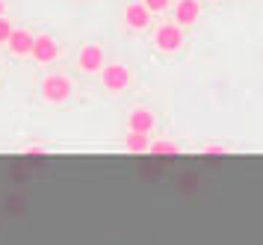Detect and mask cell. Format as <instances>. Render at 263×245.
Instances as JSON below:
<instances>
[{"label":"cell","instance_id":"2e32d148","mask_svg":"<svg viewBox=\"0 0 263 245\" xmlns=\"http://www.w3.org/2000/svg\"><path fill=\"white\" fill-rule=\"evenodd\" d=\"M3 12H6V3H3V0H0V18H3Z\"/></svg>","mask_w":263,"mask_h":245},{"label":"cell","instance_id":"8fae6325","mask_svg":"<svg viewBox=\"0 0 263 245\" xmlns=\"http://www.w3.org/2000/svg\"><path fill=\"white\" fill-rule=\"evenodd\" d=\"M148 151L154 154V157H178L180 145H178V142H168V139H160V142H151V148H148Z\"/></svg>","mask_w":263,"mask_h":245},{"label":"cell","instance_id":"7a4b0ae2","mask_svg":"<svg viewBox=\"0 0 263 245\" xmlns=\"http://www.w3.org/2000/svg\"><path fill=\"white\" fill-rule=\"evenodd\" d=\"M101 83H104V89H109V92H124L130 86V68L127 65H119V62L104 65L101 68Z\"/></svg>","mask_w":263,"mask_h":245},{"label":"cell","instance_id":"9a60e30c","mask_svg":"<svg viewBox=\"0 0 263 245\" xmlns=\"http://www.w3.org/2000/svg\"><path fill=\"white\" fill-rule=\"evenodd\" d=\"M24 157H48V151H45V148H27Z\"/></svg>","mask_w":263,"mask_h":245},{"label":"cell","instance_id":"9c48e42d","mask_svg":"<svg viewBox=\"0 0 263 245\" xmlns=\"http://www.w3.org/2000/svg\"><path fill=\"white\" fill-rule=\"evenodd\" d=\"M124 24H127L130 30H145V27L151 24V12L145 9L142 3H130V6L124 9Z\"/></svg>","mask_w":263,"mask_h":245},{"label":"cell","instance_id":"4fadbf2b","mask_svg":"<svg viewBox=\"0 0 263 245\" xmlns=\"http://www.w3.org/2000/svg\"><path fill=\"white\" fill-rule=\"evenodd\" d=\"M12 21H9V18H6V15H3V18H0V45H6V42H9V35H12Z\"/></svg>","mask_w":263,"mask_h":245},{"label":"cell","instance_id":"5b68a950","mask_svg":"<svg viewBox=\"0 0 263 245\" xmlns=\"http://www.w3.org/2000/svg\"><path fill=\"white\" fill-rule=\"evenodd\" d=\"M77 65L80 71H89V74H95V71L104 68V47L101 45H86L80 50V56H77Z\"/></svg>","mask_w":263,"mask_h":245},{"label":"cell","instance_id":"30bf717a","mask_svg":"<svg viewBox=\"0 0 263 245\" xmlns=\"http://www.w3.org/2000/svg\"><path fill=\"white\" fill-rule=\"evenodd\" d=\"M148 148H151V133H136V130H127V136H124V151L145 154Z\"/></svg>","mask_w":263,"mask_h":245},{"label":"cell","instance_id":"3957f363","mask_svg":"<svg viewBox=\"0 0 263 245\" xmlns=\"http://www.w3.org/2000/svg\"><path fill=\"white\" fill-rule=\"evenodd\" d=\"M154 45H157V50H163V53H175V50H180V45H183V30H180L178 24H163V27H157Z\"/></svg>","mask_w":263,"mask_h":245},{"label":"cell","instance_id":"8992f818","mask_svg":"<svg viewBox=\"0 0 263 245\" xmlns=\"http://www.w3.org/2000/svg\"><path fill=\"white\" fill-rule=\"evenodd\" d=\"M157 124V118L151 109H145V106H136V109H130V116H127V127L136 130V133H151Z\"/></svg>","mask_w":263,"mask_h":245},{"label":"cell","instance_id":"7c38bea8","mask_svg":"<svg viewBox=\"0 0 263 245\" xmlns=\"http://www.w3.org/2000/svg\"><path fill=\"white\" fill-rule=\"evenodd\" d=\"M201 154H204V157H228L231 148H228V145H204Z\"/></svg>","mask_w":263,"mask_h":245},{"label":"cell","instance_id":"ba28073f","mask_svg":"<svg viewBox=\"0 0 263 245\" xmlns=\"http://www.w3.org/2000/svg\"><path fill=\"white\" fill-rule=\"evenodd\" d=\"M198 15H201L198 0H178V6H175V21H178V27L195 24L198 21Z\"/></svg>","mask_w":263,"mask_h":245},{"label":"cell","instance_id":"277c9868","mask_svg":"<svg viewBox=\"0 0 263 245\" xmlns=\"http://www.w3.org/2000/svg\"><path fill=\"white\" fill-rule=\"evenodd\" d=\"M30 56L36 59V62H42V65L53 62V59L60 56V45H57V39H53V35H48V33H45V35H36Z\"/></svg>","mask_w":263,"mask_h":245},{"label":"cell","instance_id":"6da1fadb","mask_svg":"<svg viewBox=\"0 0 263 245\" xmlns=\"http://www.w3.org/2000/svg\"><path fill=\"white\" fill-rule=\"evenodd\" d=\"M71 92H74V86L65 74H50V77L42 80V98L48 104H65L71 98Z\"/></svg>","mask_w":263,"mask_h":245},{"label":"cell","instance_id":"5bb4252c","mask_svg":"<svg viewBox=\"0 0 263 245\" xmlns=\"http://www.w3.org/2000/svg\"><path fill=\"white\" fill-rule=\"evenodd\" d=\"M142 6L148 12H163V9H168V0H142Z\"/></svg>","mask_w":263,"mask_h":245},{"label":"cell","instance_id":"52a82bcc","mask_svg":"<svg viewBox=\"0 0 263 245\" xmlns=\"http://www.w3.org/2000/svg\"><path fill=\"white\" fill-rule=\"evenodd\" d=\"M33 42H36V35L30 33V30H12L9 35V50H12L15 56H30V50H33Z\"/></svg>","mask_w":263,"mask_h":245}]
</instances>
